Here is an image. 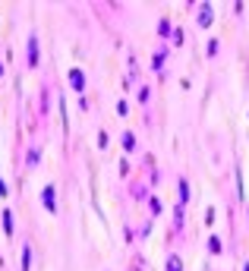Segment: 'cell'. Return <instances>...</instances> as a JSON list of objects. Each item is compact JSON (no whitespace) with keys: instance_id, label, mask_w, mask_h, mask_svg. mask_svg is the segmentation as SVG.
Returning <instances> with one entry per match:
<instances>
[{"instance_id":"cell-9","label":"cell","mask_w":249,"mask_h":271,"mask_svg":"<svg viewBox=\"0 0 249 271\" xmlns=\"http://www.w3.org/2000/svg\"><path fill=\"white\" fill-rule=\"evenodd\" d=\"M170 35H174V19L164 16V19L158 22V38H170Z\"/></svg>"},{"instance_id":"cell-7","label":"cell","mask_w":249,"mask_h":271,"mask_svg":"<svg viewBox=\"0 0 249 271\" xmlns=\"http://www.w3.org/2000/svg\"><path fill=\"white\" fill-rule=\"evenodd\" d=\"M38 161H41V145H29V155H25V167H29V171H35Z\"/></svg>"},{"instance_id":"cell-14","label":"cell","mask_w":249,"mask_h":271,"mask_svg":"<svg viewBox=\"0 0 249 271\" xmlns=\"http://www.w3.org/2000/svg\"><path fill=\"white\" fill-rule=\"evenodd\" d=\"M174 227H177V230H183V205L174 208Z\"/></svg>"},{"instance_id":"cell-20","label":"cell","mask_w":249,"mask_h":271,"mask_svg":"<svg viewBox=\"0 0 249 271\" xmlns=\"http://www.w3.org/2000/svg\"><path fill=\"white\" fill-rule=\"evenodd\" d=\"M98 148H107V133H104V130L98 133Z\"/></svg>"},{"instance_id":"cell-2","label":"cell","mask_w":249,"mask_h":271,"mask_svg":"<svg viewBox=\"0 0 249 271\" xmlns=\"http://www.w3.org/2000/svg\"><path fill=\"white\" fill-rule=\"evenodd\" d=\"M41 205H45L50 215H57V189L54 186H45V189H41Z\"/></svg>"},{"instance_id":"cell-23","label":"cell","mask_w":249,"mask_h":271,"mask_svg":"<svg viewBox=\"0 0 249 271\" xmlns=\"http://www.w3.org/2000/svg\"><path fill=\"white\" fill-rule=\"evenodd\" d=\"M243 271H249V262H246V265H243Z\"/></svg>"},{"instance_id":"cell-3","label":"cell","mask_w":249,"mask_h":271,"mask_svg":"<svg viewBox=\"0 0 249 271\" xmlns=\"http://www.w3.org/2000/svg\"><path fill=\"white\" fill-rule=\"evenodd\" d=\"M66 79H70V86H73V91H76V95H82V91H85V73L79 70V66H73Z\"/></svg>"},{"instance_id":"cell-8","label":"cell","mask_w":249,"mask_h":271,"mask_svg":"<svg viewBox=\"0 0 249 271\" xmlns=\"http://www.w3.org/2000/svg\"><path fill=\"white\" fill-rule=\"evenodd\" d=\"M167 50L170 47H158V50H154V57H151V70L154 73H161V66H164V60H167Z\"/></svg>"},{"instance_id":"cell-6","label":"cell","mask_w":249,"mask_h":271,"mask_svg":"<svg viewBox=\"0 0 249 271\" xmlns=\"http://www.w3.org/2000/svg\"><path fill=\"white\" fill-rule=\"evenodd\" d=\"M120 145H123V151L130 155V151H136L139 145H136V133L133 130H123V136H120Z\"/></svg>"},{"instance_id":"cell-17","label":"cell","mask_w":249,"mask_h":271,"mask_svg":"<svg viewBox=\"0 0 249 271\" xmlns=\"http://www.w3.org/2000/svg\"><path fill=\"white\" fill-rule=\"evenodd\" d=\"M149 101H151V89H139V104H149Z\"/></svg>"},{"instance_id":"cell-22","label":"cell","mask_w":249,"mask_h":271,"mask_svg":"<svg viewBox=\"0 0 249 271\" xmlns=\"http://www.w3.org/2000/svg\"><path fill=\"white\" fill-rule=\"evenodd\" d=\"M0 196H10V189H6V183L0 180Z\"/></svg>"},{"instance_id":"cell-11","label":"cell","mask_w":249,"mask_h":271,"mask_svg":"<svg viewBox=\"0 0 249 271\" xmlns=\"http://www.w3.org/2000/svg\"><path fill=\"white\" fill-rule=\"evenodd\" d=\"M164 271H183V259H180V256H167V268Z\"/></svg>"},{"instance_id":"cell-1","label":"cell","mask_w":249,"mask_h":271,"mask_svg":"<svg viewBox=\"0 0 249 271\" xmlns=\"http://www.w3.org/2000/svg\"><path fill=\"white\" fill-rule=\"evenodd\" d=\"M211 22H214V6H211V3H199V13H196V25H199V29H208Z\"/></svg>"},{"instance_id":"cell-18","label":"cell","mask_w":249,"mask_h":271,"mask_svg":"<svg viewBox=\"0 0 249 271\" xmlns=\"http://www.w3.org/2000/svg\"><path fill=\"white\" fill-rule=\"evenodd\" d=\"M170 41H174V45L180 47V45H183V29H180V25H177V29H174V35H170Z\"/></svg>"},{"instance_id":"cell-13","label":"cell","mask_w":249,"mask_h":271,"mask_svg":"<svg viewBox=\"0 0 249 271\" xmlns=\"http://www.w3.org/2000/svg\"><path fill=\"white\" fill-rule=\"evenodd\" d=\"M3 230H6V236H13V211L10 208L3 211Z\"/></svg>"},{"instance_id":"cell-24","label":"cell","mask_w":249,"mask_h":271,"mask_svg":"<svg viewBox=\"0 0 249 271\" xmlns=\"http://www.w3.org/2000/svg\"><path fill=\"white\" fill-rule=\"evenodd\" d=\"M0 76H3V63H0Z\"/></svg>"},{"instance_id":"cell-16","label":"cell","mask_w":249,"mask_h":271,"mask_svg":"<svg viewBox=\"0 0 249 271\" xmlns=\"http://www.w3.org/2000/svg\"><path fill=\"white\" fill-rule=\"evenodd\" d=\"M218 50H221V41L211 38V41H208V57H218Z\"/></svg>"},{"instance_id":"cell-19","label":"cell","mask_w":249,"mask_h":271,"mask_svg":"<svg viewBox=\"0 0 249 271\" xmlns=\"http://www.w3.org/2000/svg\"><path fill=\"white\" fill-rule=\"evenodd\" d=\"M117 114H120V117H126V114H130V104H126V101H123V98H120V101H117Z\"/></svg>"},{"instance_id":"cell-4","label":"cell","mask_w":249,"mask_h":271,"mask_svg":"<svg viewBox=\"0 0 249 271\" xmlns=\"http://www.w3.org/2000/svg\"><path fill=\"white\" fill-rule=\"evenodd\" d=\"M25 47H29V70H35V66H38V35H35V32L29 35V45H25Z\"/></svg>"},{"instance_id":"cell-12","label":"cell","mask_w":249,"mask_h":271,"mask_svg":"<svg viewBox=\"0 0 249 271\" xmlns=\"http://www.w3.org/2000/svg\"><path fill=\"white\" fill-rule=\"evenodd\" d=\"M22 271H32V246L25 243V249H22Z\"/></svg>"},{"instance_id":"cell-21","label":"cell","mask_w":249,"mask_h":271,"mask_svg":"<svg viewBox=\"0 0 249 271\" xmlns=\"http://www.w3.org/2000/svg\"><path fill=\"white\" fill-rule=\"evenodd\" d=\"M205 224H208V227L214 224V208H208V211H205Z\"/></svg>"},{"instance_id":"cell-10","label":"cell","mask_w":249,"mask_h":271,"mask_svg":"<svg viewBox=\"0 0 249 271\" xmlns=\"http://www.w3.org/2000/svg\"><path fill=\"white\" fill-rule=\"evenodd\" d=\"M205 246H208V252H211V256H221V252H224V243H221V236H218V233H211Z\"/></svg>"},{"instance_id":"cell-5","label":"cell","mask_w":249,"mask_h":271,"mask_svg":"<svg viewBox=\"0 0 249 271\" xmlns=\"http://www.w3.org/2000/svg\"><path fill=\"white\" fill-rule=\"evenodd\" d=\"M177 192H180V205H186V202H190L193 196H190V180H186V177H177Z\"/></svg>"},{"instance_id":"cell-15","label":"cell","mask_w":249,"mask_h":271,"mask_svg":"<svg viewBox=\"0 0 249 271\" xmlns=\"http://www.w3.org/2000/svg\"><path fill=\"white\" fill-rule=\"evenodd\" d=\"M149 208H151V218H154V215H161V199H158V196H151V199H149Z\"/></svg>"}]
</instances>
